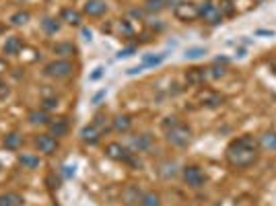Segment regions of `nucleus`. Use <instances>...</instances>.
<instances>
[{
    "mask_svg": "<svg viewBox=\"0 0 276 206\" xmlns=\"http://www.w3.org/2000/svg\"><path fill=\"white\" fill-rule=\"evenodd\" d=\"M105 155H107L109 159H113V161H124V163H128L134 153L128 149V146L120 144V142H109V144L105 146Z\"/></svg>",
    "mask_w": 276,
    "mask_h": 206,
    "instance_id": "obj_7",
    "label": "nucleus"
},
{
    "mask_svg": "<svg viewBox=\"0 0 276 206\" xmlns=\"http://www.w3.org/2000/svg\"><path fill=\"white\" fill-rule=\"evenodd\" d=\"M103 97H105V91H99V93H97V95L93 97V103H99V101H101Z\"/></svg>",
    "mask_w": 276,
    "mask_h": 206,
    "instance_id": "obj_46",
    "label": "nucleus"
},
{
    "mask_svg": "<svg viewBox=\"0 0 276 206\" xmlns=\"http://www.w3.org/2000/svg\"><path fill=\"white\" fill-rule=\"evenodd\" d=\"M138 206H161V196L157 192H144Z\"/></svg>",
    "mask_w": 276,
    "mask_h": 206,
    "instance_id": "obj_27",
    "label": "nucleus"
},
{
    "mask_svg": "<svg viewBox=\"0 0 276 206\" xmlns=\"http://www.w3.org/2000/svg\"><path fill=\"white\" fill-rule=\"evenodd\" d=\"M72 72H74V64L70 60H62V58L44 66V74L50 76V78H56V80L68 78V76H72Z\"/></svg>",
    "mask_w": 276,
    "mask_h": 206,
    "instance_id": "obj_4",
    "label": "nucleus"
},
{
    "mask_svg": "<svg viewBox=\"0 0 276 206\" xmlns=\"http://www.w3.org/2000/svg\"><path fill=\"white\" fill-rule=\"evenodd\" d=\"M144 13H146L144 9H132V11H130V15L136 17V19H144Z\"/></svg>",
    "mask_w": 276,
    "mask_h": 206,
    "instance_id": "obj_41",
    "label": "nucleus"
},
{
    "mask_svg": "<svg viewBox=\"0 0 276 206\" xmlns=\"http://www.w3.org/2000/svg\"><path fill=\"white\" fill-rule=\"evenodd\" d=\"M161 167H163V169H167V171H163V173H161L165 180H167V178H173V175H175V163H173V161H167V163H163Z\"/></svg>",
    "mask_w": 276,
    "mask_h": 206,
    "instance_id": "obj_35",
    "label": "nucleus"
},
{
    "mask_svg": "<svg viewBox=\"0 0 276 206\" xmlns=\"http://www.w3.org/2000/svg\"><path fill=\"white\" fill-rule=\"evenodd\" d=\"M7 68H9V66H7V62L3 60V58H0V76H3V74L7 72Z\"/></svg>",
    "mask_w": 276,
    "mask_h": 206,
    "instance_id": "obj_44",
    "label": "nucleus"
},
{
    "mask_svg": "<svg viewBox=\"0 0 276 206\" xmlns=\"http://www.w3.org/2000/svg\"><path fill=\"white\" fill-rule=\"evenodd\" d=\"M29 19H31V15H29L27 11H17V13L11 17V23L17 25V27H23V25L29 23Z\"/></svg>",
    "mask_w": 276,
    "mask_h": 206,
    "instance_id": "obj_29",
    "label": "nucleus"
},
{
    "mask_svg": "<svg viewBox=\"0 0 276 206\" xmlns=\"http://www.w3.org/2000/svg\"><path fill=\"white\" fill-rule=\"evenodd\" d=\"M206 78H208V70H204V68H190L186 72V80L192 87H202Z\"/></svg>",
    "mask_w": 276,
    "mask_h": 206,
    "instance_id": "obj_14",
    "label": "nucleus"
},
{
    "mask_svg": "<svg viewBox=\"0 0 276 206\" xmlns=\"http://www.w3.org/2000/svg\"><path fill=\"white\" fill-rule=\"evenodd\" d=\"M204 54H206V48H188L183 56H186V60H198Z\"/></svg>",
    "mask_w": 276,
    "mask_h": 206,
    "instance_id": "obj_31",
    "label": "nucleus"
},
{
    "mask_svg": "<svg viewBox=\"0 0 276 206\" xmlns=\"http://www.w3.org/2000/svg\"><path fill=\"white\" fill-rule=\"evenodd\" d=\"M62 23H66V25H74V27H78L81 23H83V15L76 11V9H70V7H66V9H62L60 11V17H58Z\"/></svg>",
    "mask_w": 276,
    "mask_h": 206,
    "instance_id": "obj_12",
    "label": "nucleus"
},
{
    "mask_svg": "<svg viewBox=\"0 0 276 206\" xmlns=\"http://www.w3.org/2000/svg\"><path fill=\"white\" fill-rule=\"evenodd\" d=\"M134 52H136V48H134V46L124 48V50H120V52H117V58H130V56H134Z\"/></svg>",
    "mask_w": 276,
    "mask_h": 206,
    "instance_id": "obj_36",
    "label": "nucleus"
},
{
    "mask_svg": "<svg viewBox=\"0 0 276 206\" xmlns=\"http://www.w3.org/2000/svg\"><path fill=\"white\" fill-rule=\"evenodd\" d=\"M48 128H50V134L56 136V138L68 134V122L64 120V117H56V120H50Z\"/></svg>",
    "mask_w": 276,
    "mask_h": 206,
    "instance_id": "obj_16",
    "label": "nucleus"
},
{
    "mask_svg": "<svg viewBox=\"0 0 276 206\" xmlns=\"http://www.w3.org/2000/svg\"><path fill=\"white\" fill-rule=\"evenodd\" d=\"M83 13L89 17H103L107 13V5H105V0H87L83 7Z\"/></svg>",
    "mask_w": 276,
    "mask_h": 206,
    "instance_id": "obj_10",
    "label": "nucleus"
},
{
    "mask_svg": "<svg viewBox=\"0 0 276 206\" xmlns=\"http://www.w3.org/2000/svg\"><path fill=\"white\" fill-rule=\"evenodd\" d=\"M54 54H58L62 60H68V58H72L76 54V46H72L70 42H60L54 46Z\"/></svg>",
    "mask_w": 276,
    "mask_h": 206,
    "instance_id": "obj_20",
    "label": "nucleus"
},
{
    "mask_svg": "<svg viewBox=\"0 0 276 206\" xmlns=\"http://www.w3.org/2000/svg\"><path fill=\"white\" fill-rule=\"evenodd\" d=\"M3 33H5V25H3V23H0V35H3Z\"/></svg>",
    "mask_w": 276,
    "mask_h": 206,
    "instance_id": "obj_48",
    "label": "nucleus"
},
{
    "mask_svg": "<svg viewBox=\"0 0 276 206\" xmlns=\"http://www.w3.org/2000/svg\"><path fill=\"white\" fill-rule=\"evenodd\" d=\"M165 134H167V142L173 144V146H177V149L188 146L190 140H192V128L186 126V124H181V122H177L175 126H171L169 130H165Z\"/></svg>",
    "mask_w": 276,
    "mask_h": 206,
    "instance_id": "obj_3",
    "label": "nucleus"
},
{
    "mask_svg": "<svg viewBox=\"0 0 276 206\" xmlns=\"http://www.w3.org/2000/svg\"><path fill=\"white\" fill-rule=\"evenodd\" d=\"M58 107V99L56 97H44L42 99V109L50 111V109H56Z\"/></svg>",
    "mask_w": 276,
    "mask_h": 206,
    "instance_id": "obj_34",
    "label": "nucleus"
},
{
    "mask_svg": "<svg viewBox=\"0 0 276 206\" xmlns=\"http://www.w3.org/2000/svg\"><path fill=\"white\" fill-rule=\"evenodd\" d=\"M198 19H202L208 25H219V23H223L225 17H223V13L219 11L217 5H212L210 0H206V3H202L198 7Z\"/></svg>",
    "mask_w": 276,
    "mask_h": 206,
    "instance_id": "obj_6",
    "label": "nucleus"
},
{
    "mask_svg": "<svg viewBox=\"0 0 276 206\" xmlns=\"http://www.w3.org/2000/svg\"><path fill=\"white\" fill-rule=\"evenodd\" d=\"M35 149L40 153H44V155H54L58 151V138L52 136L50 132L48 134H40L35 138Z\"/></svg>",
    "mask_w": 276,
    "mask_h": 206,
    "instance_id": "obj_8",
    "label": "nucleus"
},
{
    "mask_svg": "<svg viewBox=\"0 0 276 206\" xmlns=\"http://www.w3.org/2000/svg\"><path fill=\"white\" fill-rule=\"evenodd\" d=\"M231 3H235V0H231Z\"/></svg>",
    "mask_w": 276,
    "mask_h": 206,
    "instance_id": "obj_49",
    "label": "nucleus"
},
{
    "mask_svg": "<svg viewBox=\"0 0 276 206\" xmlns=\"http://www.w3.org/2000/svg\"><path fill=\"white\" fill-rule=\"evenodd\" d=\"M103 72H105V70H103V66H97V68H95V72L91 74L89 78H91V80H99V78L103 76Z\"/></svg>",
    "mask_w": 276,
    "mask_h": 206,
    "instance_id": "obj_40",
    "label": "nucleus"
},
{
    "mask_svg": "<svg viewBox=\"0 0 276 206\" xmlns=\"http://www.w3.org/2000/svg\"><path fill=\"white\" fill-rule=\"evenodd\" d=\"M17 161L23 165V169H29V171H33V169L40 167V157L33 155V153H21L17 157Z\"/></svg>",
    "mask_w": 276,
    "mask_h": 206,
    "instance_id": "obj_21",
    "label": "nucleus"
},
{
    "mask_svg": "<svg viewBox=\"0 0 276 206\" xmlns=\"http://www.w3.org/2000/svg\"><path fill=\"white\" fill-rule=\"evenodd\" d=\"M181 3H186V0H167V7H173V9H175V7H179Z\"/></svg>",
    "mask_w": 276,
    "mask_h": 206,
    "instance_id": "obj_43",
    "label": "nucleus"
},
{
    "mask_svg": "<svg viewBox=\"0 0 276 206\" xmlns=\"http://www.w3.org/2000/svg\"><path fill=\"white\" fill-rule=\"evenodd\" d=\"M144 68L142 66H134V68H128V74H138V72H142Z\"/></svg>",
    "mask_w": 276,
    "mask_h": 206,
    "instance_id": "obj_45",
    "label": "nucleus"
},
{
    "mask_svg": "<svg viewBox=\"0 0 276 206\" xmlns=\"http://www.w3.org/2000/svg\"><path fill=\"white\" fill-rule=\"evenodd\" d=\"M62 175H64L66 180L72 178V175H74V165H64V167H62Z\"/></svg>",
    "mask_w": 276,
    "mask_h": 206,
    "instance_id": "obj_38",
    "label": "nucleus"
},
{
    "mask_svg": "<svg viewBox=\"0 0 276 206\" xmlns=\"http://www.w3.org/2000/svg\"><path fill=\"white\" fill-rule=\"evenodd\" d=\"M27 120H29V124H33V126H48L52 117L48 115L46 109H33V111H29Z\"/></svg>",
    "mask_w": 276,
    "mask_h": 206,
    "instance_id": "obj_17",
    "label": "nucleus"
},
{
    "mask_svg": "<svg viewBox=\"0 0 276 206\" xmlns=\"http://www.w3.org/2000/svg\"><path fill=\"white\" fill-rule=\"evenodd\" d=\"M258 144L266 151H276V132H264L258 140Z\"/></svg>",
    "mask_w": 276,
    "mask_h": 206,
    "instance_id": "obj_26",
    "label": "nucleus"
},
{
    "mask_svg": "<svg viewBox=\"0 0 276 206\" xmlns=\"http://www.w3.org/2000/svg\"><path fill=\"white\" fill-rule=\"evenodd\" d=\"M117 27H120V33H122V35H126V37H130V35L134 33V29H132L130 21H120V23H117Z\"/></svg>",
    "mask_w": 276,
    "mask_h": 206,
    "instance_id": "obj_33",
    "label": "nucleus"
},
{
    "mask_svg": "<svg viewBox=\"0 0 276 206\" xmlns=\"http://www.w3.org/2000/svg\"><path fill=\"white\" fill-rule=\"evenodd\" d=\"M200 101H202V105H206V107H217V105L223 103V95L217 93V91L206 89V91L200 93Z\"/></svg>",
    "mask_w": 276,
    "mask_h": 206,
    "instance_id": "obj_18",
    "label": "nucleus"
},
{
    "mask_svg": "<svg viewBox=\"0 0 276 206\" xmlns=\"http://www.w3.org/2000/svg\"><path fill=\"white\" fill-rule=\"evenodd\" d=\"M3 144H5V149H9V151H19L21 144H23V136L19 132H9L5 136V140H3Z\"/></svg>",
    "mask_w": 276,
    "mask_h": 206,
    "instance_id": "obj_22",
    "label": "nucleus"
},
{
    "mask_svg": "<svg viewBox=\"0 0 276 206\" xmlns=\"http://www.w3.org/2000/svg\"><path fill=\"white\" fill-rule=\"evenodd\" d=\"M109 120L103 115V113H97L95 115V120L91 122V124H87V126H83V130H81V138H83V142H87V144H97L99 140H101V136H105L107 132H109Z\"/></svg>",
    "mask_w": 276,
    "mask_h": 206,
    "instance_id": "obj_2",
    "label": "nucleus"
},
{
    "mask_svg": "<svg viewBox=\"0 0 276 206\" xmlns=\"http://www.w3.org/2000/svg\"><path fill=\"white\" fill-rule=\"evenodd\" d=\"M111 128H113L115 132H128V130L132 128V117L126 115V113L115 115L113 120H111Z\"/></svg>",
    "mask_w": 276,
    "mask_h": 206,
    "instance_id": "obj_19",
    "label": "nucleus"
},
{
    "mask_svg": "<svg viewBox=\"0 0 276 206\" xmlns=\"http://www.w3.org/2000/svg\"><path fill=\"white\" fill-rule=\"evenodd\" d=\"M0 206H23V196L17 192L0 194Z\"/></svg>",
    "mask_w": 276,
    "mask_h": 206,
    "instance_id": "obj_23",
    "label": "nucleus"
},
{
    "mask_svg": "<svg viewBox=\"0 0 276 206\" xmlns=\"http://www.w3.org/2000/svg\"><path fill=\"white\" fill-rule=\"evenodd\" d=\"M83 35H85L87 39H91V29H83Z\"/></svg>",
    "mask_w": 276,
    "mask_h": 206,
    "instance_id": "obj_47",
    "label": "nucleus"
},
{
    "mask_svg": "<svg viewBox=\"0 0 276 206\" xmlns=\"http://www.w3.org/2000/svg\"><path fill=\"white\" fill-rule=\"evenodd\" d=\"M173 13H175V17L179 19V21H196L198 19V5H194V3H181L179 7H175L173 9Z\"/></svg>",
    "mask_w": 276,
    "mask_h": 206,
    "instance_id": "obj_9",
    "label": "nucleus"
},
{
    "mask_svg": "<svg viewBox=\"0 0 276 206\" xmlns=\"http://www.w3.org/2000/svg\"><path fill=\"white\" fill-rule=\"evenodd\" d=\"M60 25H62V21L56 19V17H46V19L42 21V29H44L48 35H56V33L60 31Z\"/></svg>",
    "mask_w": 276,
    "mask_h": 206,
    "instance_id": "obj_24",
    "label": "nucleus"
},
{
    "mask_svg": "<svg viewBox=\"0 0 276 206\" xmlns=\"http://www.w3.org/2000/svg\"><path fill=\"white\" fill-rule=\"evenodd\" d=\"M258 149H260V144L254 136H250V134L239 136V138L231 140L227 146V161L239 169L250 167L258 161V155H260Z\"/></svg>",
    "mask_w": 276,
    "mask_h": 206,
    "instance_id": "obj_1",
    "label": "nucleus"
},
{
    "mask_svg": "<svg viewBox=\"0 0 276 206\" xmlns=\"http://www.w3.org/2000/svg\"><path fill=\"white\" fill-rule=\"evenodd\" d=\"M142 198V192L138 186H126L124 190H122V202H124L126 206H134L138 204Z\"/></svg>",
    "mask_w": 276,
    "mask_h": 206,
    "instance_id": "obj_11",
    "label": "nucleus"
},
{
    "mask_svg": "<svg viewBox=\"0 0 276 206\" xmlns=\"http://www.w3.org/2000/svg\"><path fill=\"white\" fill-rule=\"evenodd\" d=\"M256 35H266V37H274V31H268V29H258Z\"/></svg>",
    "mask_w": 276,
    "mask_h": 206,
    "instance_id": "obj_42",
    "label": "nucleus"
},
{
    "mask_svg": "<svg viewBox=\"0 0 276 206\" xmlns=\"http://www.w3.org/2000/svg\"><path fill=\"white\" fill-rule=\"evenodd\" d=\"M181 178L194 190H198V188H202L206 184V175H204V171L198 165H186L181 169Z\"/></svg>",
    "mask_w": 276,
    "mask_h": 206,
    "instance_id": "obj_5",
    "label": "nucleus"
},
{
    "mask_svg": "<svg viewBox=\"0 0 276 206\" xmlns=\"http://www.w3.org/2000/svg\"><path fill=\"white\" fill-rule=\"evenodd\" d=\"M9 93H11V89H9V85H5V83H0V99H7V97H9Z\"/></svg>",
    "mask_w": 276,
    "mask_h": 206,
    "instance_id": "obj_39",
    "label": "nucleus"
},
{
    "mask_svg": "<svg viewBox=\"0 0 276 206\" xmlns=\"http://www.w3.org/2000/svg\"><path fill=\"white\" fill-rule=\"evenodd\" d=\"M177 122H179V120H177V117H173V115H171V117H165V122H163V130H169V128H171V126H175Z\"/></svg>",
    "mask_w": 276,
    "mask_h": 206,
    "instance_id": "obj_37",
    "label": "nucleus"
},
{
    "mask_svg": "<svg viewBox=\"0 0 276 206\" xmlns=\"http://www.w3.org/2000/svg\"><path fill=\"white\" fill-rule=\"evenodd\" d=\"M23 48H25L23 37H19V35H11V37H7L5 46H3V52H5L7 56H17Z\"/></svg>",
    "mask_w": 276,
    "mask_h": 206,
    "instance_id": "obj_13",
    "label": "nucleus"
},
{
    "mask_svg": "<svg viewBox=\"0 0 276 206\" xmlns=\"http://www.w3.org/2000/svg\"><path fill=\"white\" fill-rule=\"evenodd\" d=\"M163 9H167V0H144L146 13H161Z\"/></svg>",
    "mask_w": 276,
    "mask_h": 206,
    "instance_id": "obj_28",
    "label": "nucleus"
},
{
    "mask_svg": "<svg viewBox=\"0 0 276 206\" xmlns=\"http://www.w3.org/2000/svg\"><path fill=\"white\" fill-rule=\"evenodd\" d=\"M152 146V138H150V134H140V136H136L134 140H132V144H130V151L132 153H146L148 149Z\"/></svg>",
    "mask_w": 276,
    "mask_h": 206,
    "instance_id": "obj_15",
    "label": "nucleus"
},
{
    "mask_svg": "<svg viewBox=\"0 0 276 206\" xmlns=\"http://www.w3.org/2000/svg\"><path fill=\"white\" fill-rule=\"evenodd\" d=\"M163 60H165V54H146V56H142V68H152V66H159V64H163Z\"/></svg>",
    "mask_w": 276,
    "mask_h": 206,
    "instance_id": "obj_25",
    "label": "nucleus"
},
{
    "mask_svg": "<svg viewBox=\"0 0 276 206\" xmlns=\"http://www.w3.org/2000/svg\"><path fill=\"white\" fill-rule=\"evenodd\" d=\"M219 11L223 13V17H231V15H235V7H233L231 0H221Z\"/></svg>",
    "mask_w": 276,
    "mask_h": 206,
    "instance_id": "obj_32",
    "label": "nucleus"
},
{
    "mask_svg": "<svg viewBox=\"0 0 276 206\" xmlns=\"http://www.w3.org/2000/svg\"><path fill=\"white\" fill-rule=\"evenodd\" d=\"M206 70H208V78H223V76L227 74L225 66H223V64H217V62H214L210 68H206Z\"/></svg>",
    "mask_w": 276,
    "mask_h": 206,
    "instance_id": "obj_30",
    "label": "nucleus"
}]
</instances>
